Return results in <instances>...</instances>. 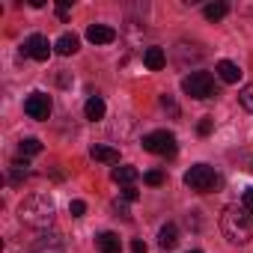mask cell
<instances>
[{
  "label": "cell",
  "instance_id": "1",
  "mask_svg": "<svg viewBox=\"0 0 253 253\" xmlns=\"http://www.w3.org/2000/svg\"><path fill=\"white\" fill-rule=\"evenodd\" d=\"M220 232L229 244H247L253 238V214L244 206H226L220 214Z\"/></svg>",
  "mask_w": 253,
  "mask_h": 253
},
{
  "label": "cell",
  "instance_id": "2",
  "mask_svg": "<svg viewBox=\"0 0 253 253\" xmlns=\"http://www.w3.org/2000/svg\"><path fill=\"white\" fill-rule=\"evenodd\" d=\"M18 217H21V223H27V226L45 229V226H51V220H54V200H51L48 194H30V197L21 200Z\"/></svg>",
  "mask_w": 253,
  "mask_h": 253
},
{
  "label": "cell",
  "instance_id": "3",
  "mask_svg": "<svg viewBox=\"0 0 253 253\" xmlns=\"http://www.w3.org/2000/svg\"><path fill=\"white\" fill-rule=\"evenodd\" d=\"M182 89H185V95H191V98H197V101H206V98L217 95V92H214V78H211L209 72H191V75L182 81Z\"/></svg>",
  "mask_w": 253,
  "mask_h": 253
},
{
  "label": "cell",
  "instance_id": "4",
  "mask_svg": "<svg viewBox=\"0 0 253 253\" xmlns=\"http://www.w3.org/2000/svg\"><path fill=\"white\" fill-rule=\"evenodd\" d=\"M185 185L197 194H209L217 188V173L209 167V164H194L188 173H185Z\"/></svg>",
  "mask_w": 253,
  "mask_h": 253
},
{
  "label": "cell",
  "instance_id": "5",
  "mask_svg": "<svg viewBox=\"0 0 253 253\" xmlns=\"http://www.w3.org/2000/svg\"><path fill=\"white\" fill-rule=\"evenodd\" d=\"M143 149L152 152V155H176V137L173 131H149L143 137Z\"/></svg>",
  "mask_w": 253,
  "mask_h": 253
},
{
  "label": "cell",
  "instance_id": "6",
  "mask_svg": "<svg viewBox=\"0 0 253 253\" xmlns=\"http://www.w3.org/2000/svg\"><path fill=\"white\" fill-rule=\"evenodd\" d=\"M51 51H54V45H51L48 36H42V33H33V36L24 42V54H27L30 60H36V63H45V60L51 57Z\"/></svg>",
  "mask_w": 253,
  "mask_h": 253
},
{
  "label": "cell",
  "instance_id": "7",
  "mask_svg": "<svg viewBox=\"0 0 253 253\" xmlns=\"http://www.w3.org/2000/svg\"><path fill=\"white\" fill-rule=\"evenodd\" d=\"M24 113L30 119H48L51 116V98L45 92H30L24 101Z\"/></svg>",
  "mask_w": 253,
  "mask_h": 253
},
{
  "label": "cell",
  "instance_id": "8",
  "mask_svg": "<svg viewBox=\"0 0 253 253\" xmlns=\"http://www.w3.org/2000/svg\"><path fill=\"white\" fill-rule=\"evenodd\" d=\"M33 253H66V244L60 235L54 232H42L36 241H33Z\"/></svg>",
  "mask_w": 253,
  "mask_h": 253
},
{
  "label": "cell",
  "instance_id": "9",
  "mask_svg": "<svg viewBox=\"0 0 253 253\" xmlns=\"http://www.w3.org/2000/svg\"><path fill=\"white\" fill-rule=\"evenodd\" d=\"M86 39H89L92 45H110V42L116 39V30L107 27V24H92V27L86 30Z\"/></svg>",
  "mask_w": 253,
  "mask_h": 253
},
{
  "label": "cell",
  "instance_id": "10",
  "mask_svg": "<svg viewBox=\"0 0 253 253\" xmlns=\"http://www.w3.org/2000/svg\"><path fill=\"white\" fill-rule=\"evenodd\" d=\"M143 66H146L149 72H161V69L167 66L164 48H146V51H143Z\"/></svg>",
  "mask_w": 253,
  "mask_h": 253
},
{
  "label": "cell",
  "instance_id": "11",
  "mask_svg": "<svg viewBox=\"0 0 253 253\" xmlns=\"http://www.w3.org/2000/svg\"><path fill=\"white\" fill-rule=\"evenodd\" d=\"M176 244H179V226L176 223H164L158 229V247L161 250H173Z\"/></svg>",
  "mask_w": 253,
  "mask_h": 253
},
{
  "label": "cell",
  "instance_id": "12",
  "mask_svg": "<svg viewBox=\"0 0 253 253\" xmlns=\"http://www.w3.org/2000/svg\"><path fill=\"white\" fill-rule=\"evenodd\" d=\"M95 247H98L101 253H122V241H119L116 232H98Z\"/></svg>",
  "mask_w": 253,
  "mask_h": 253
},
{
  "label": "cell",
  "instance_id": "13",
  "mask_svg": "<svg viewBox=\"0 0 253 253\" xmlns=\"http://www.w3.org/2000/svg\"><path fill=\"white\" fill-rule=\"evenodd\" d=\"M110 179H113L116 185H125V188H128V185H134V182L140 179V170H137V167H128V164H125V167H116V170L110 173Z\"/></svg>",
  "mask_w": 253,
  "mask_h": 253
},
{
  "label": "cell",
  "instance_id": "14",
  "mask_svg": "<svg viewBox=\"0 0 253 253\" xmlns=\"http://www.w3.org/2000/svg\"><path fill=\"white\" fill-rule=\"evenodd\" d=\"M217 78H220L223 84H238L241 69H238L232 60H220V63H217Z\"/></svg>",
  "mask_w": 253,
  "mask_h": 253
},
{
  "label": "cell",
  "instance_id": "15",
  "mask_svg": "<svg viewBox=\"0 0 253 253\" xmlns=\"http://www.w3.org/2000/svg\"><path fill=\"white\" fill-rule=\"evenodd\" d=\"M54 51L63 54V57H72V54L78 51V36H75V33H63V36L54 42Z\"/></svg>",
  "mask_w": 253,
  "mask_h": 253
},
{
  "label": "cell",
  "instance_id": "16",
  "mask_svg": "<svg viewBox=\"0 0 253 253\" xmlns=\"http://www.w3.org/2000/svg\"><path fill=\"white\" fill-rule=\"evenodd\" d=\"M89 155H92L95 161H101V164H116V161H119V152H116L113 146H101V143H95V146L89 149Z\"/></svg>",
  "mask_w": 253,
  "mask_h": 253
},
{
  "label": "cell",
  "instance_id": "17",
  "mask_svg": "<svg viewBox=\"0 0 253 253\" xmlns=\"http://www.w3.org/2000/svg\"><path fill=\"white\" fill-rule=\"evenodd\" d=\"M84 113H86V119H89V122H98V119H104V98H101V95H92V98L86 101Z\"/></svg>",
  "mask_w": 253,
  "mask_h": 253
},
{
  "label": "cell",
  "instance_id": "18",
  "mask_svg": "<svg viewBox=\"0 0 253 253\" xmlns=\"http://www.w3.org/2000/svg\"><path fill=\"white\" fill-rule=\"evenodd\" d=\"M226 12H229V6H226V3H206V6H203V15H206L209 21H220Z\"/></svg>",
  "mask_w": 253,
  "mask_h": 253
},
{
  "label": "cell",
  "instance_id": "19",
  "mask_svg": "<svg viewBox=\"0 0 253 253\" xmlns=\"http://www.w3.org/2000/svg\"><path fill=\"white\" fill-rule=\"evenodd\" d=\"M27 176H30V170H27V161H24V164H21V161H15V164L9 167V179H12V185H21Z\"/></svg>",
  "mask_w": 253,
  "mask_h": 253
},
{
  "label": "cell",
  "instance_id": "20",
  "mask_svg": "<svg viewBox=\"0 0 253 253\" xmlns=\"http://www.w3.org/2000/svg\"><path fill=\"white\" fill-rule=\"evenodd\" d=\"M18 152H21V155H39V152H42V143H39L36 137H24V140L18 143Z\"/></svg>",
  "mask_w": 253,
  "mask_h": 253
},
{
  "label": "cell",
  "instance_id": "21",
  "mask_svg": "<svg viewBox=\"0 0 253 253\" xmlns=\"http://www.w3.org/2000/svg\"><path fill=\"white\" fill-rule=\"evenodd\" d=\"M238 101H241V107H244V110H250V113H253V84H247V86L238 92Z\"/></svg>",
  "mask_w": 253,
  "mask_h": 253
},
{
  "label": "cell",
  "instance_id": "22",
  "mask_svg": "<svg viewBox=\"0 0 253 253\" xmlns=\"http://www.w3.org/2000/svg\"><path fill=\"white\" fill-rule=\"evenodd\" d=\"M143 182L152 185V188H158V185H164V173H161V170H149V173L143 176Z\"/></svg>",
  "mask_w": 253,
  "mask_h": 253
},
{
  "label": "cell",
  "instance_id": "23",
  "mask_svg": "<svg viewBox=\"0 0 253 253\" xmlns=\"http://www.w3.org/2000/svg\"><path fill=\"white\" fill-rule=\"evenodd\" d=\"M69 211H72V217H84L86 214V203L84 200H72L69 203Z\"/></svg>",
  "mask_w": 253,
  "mask_h": 253
},
{
  "label": "cell",
  "instance_id": "24",
  "mask_svg": "<svg viewBox=\"0 0 253 253\" xmlns=\"http://www.w3.org/2000/svg\"><path fill=\"white\" fill-rule=\"evenodd\" d=\"M211 125H214V122H211V116H203V119H200V125H197L200 137H209V134H211Z\"/></svg>",
  "mask_w": 253,
  "mask_h": 253
},
{
  "label": "cell",
  "instance_id": "25",
  "mask_svg": "<svg viewBox=\"0 0 253 253\" xmlns=\"http://www.w3.org/2000/svg\"><path fill=\"white\" fill-rule=\"evenodd\" d=\"M161 107H164V110H170V116H179V104H176L170 95H161Z\"/></svg>",
  "mask_w": 253,
  "mask_h": 253
},
{
  "label": "cell",
  "instance_id": "26",
  "mask_svg": "<svg viewBox=\"0 0 253 253\" xmlns=\"http://www.w3.org/2000/svg\"><path fill=\"white\" fill-rule=\"evenodd\" d=\"M122 200H125V203H137V200H140V191H137L134 185H128V188L122 191Z\"/></svg>",
  "mask_w": 253,
  "mask_h": 253
},
{
  "label": "cell",
  "instance_id": "27",
  "mask_svg": "<svg viewBox=\"0 0 253 253\" xmlns=\"http://www.w3.org/2000/svg\"><path fill=\"white\" fill-rule=\"evenodd\" d=\"M69 6H72L69 0H60V3H57V15H60V21H66V18H69Z\"/></svg>",
  "mask_w": 253,
  "mask_h": 253
},
{
  "label": "cell",
  "instance_id": "28",
  "mask_svg": "<svg viewBox=\"0 0 253 253\" xmlns=\"http://www.w3.org/2000/svg\"><path fill=\"white\" fill-rule=\"evenodd\" d=\"M241 206H244V209L253 214V188H247V191H244V200H241Z\"/></svg>",
  "mask_w": 253,
  "mask_h": 253
},
{
  "label": "cell",
  "instance_id": "29",
  "mask_svg": "<svg viewBox=\"0 0 253 253\" xmlns=\"http://www.w3.org/2000/svg\"><path fill=\"white\" fill-rule=\"evenodd\" d=\"M131 253H149V247H146V241H140V238H134V241H131Z\"/></svg>",
  "mask_w": 253,
  "mask_h": 253
},
{
  "label": "cell",
  "instance_id": "30",
  "mask_svg": "<svg viewBox=\"0 0 253 253\" xmlns=\"http://www.w3.org/2000/svg\"><path fill=\"white\" fill-rule=\"evenodd\" d=\"M113 209H116L122 217H128V206H125V200H116V203H113Z\"/></svg>",
  "mask_w": 253,
  "mask_h": 253
},
{
  "label": "cell",
  "instance_id": "31",
  "mask_svg": "<svg viewBox=\"0 0 253 253\" xmlns=\"http://www.w3.org/2000/svg\"><path fill=\"white\" fill-rule=\"evenodd\" d=\"M191 253H203V250H191Z\"/></svg>",
  "mask_w": 253,
  "mask_h": 253
}]
</instances>
